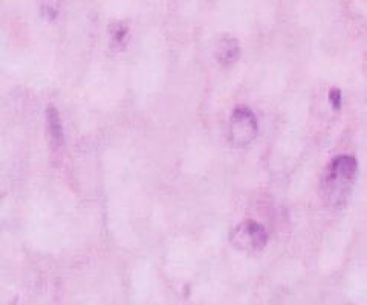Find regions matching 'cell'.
Instances as JSON below:
<instances>
[{"mask_svg":"<svg viewBox=\"0 0 367 305\" xmlns=\"http://www.w3.org/2000/svg\"><path fill=\"white\" fill-rule=\"evenodd\" d=\"M230 243L234 249L245 254L260 252L268 243L266 229L253 220L243 221L230 232Z\"/></svg>","mask_w":367,"mask_h":305,"instance_id":"obj_2","label":"cell"},{"mask_svg":"<svg viewBox=\"0 0 367 305\" xmlns=\"http://www.w3.org/2000/svg\"><path fill=\"white\" fill-rule=\"evenodd\" d=\"M127 32H129V29L124 23H113L110 26V34H112V40H113L115 44H119V46L124 44Z\"/></svg>","mask_w":367,"mask_h":305,"instance_id":"obj_6","label":"cell"},{"mask_svg":"<svg viewBox=\"0 0 367 305\" xmlns=\"http://www.w3.org/2000/svg\"><path fill=\"white\" fill-rule=\"evenodd\" d=\"M259 133V122L248 107L234 108L230 119V142L234 147L250 145Z\"/></svg>","mask_w":367,"mask_h":305,"instance_id":"obj_3","label":"cell"},{"mask_svg":"<svg viewBox=\"0 0 367 305\" xmlns=\"http://www.w3.org/2000/svg\"><path fill=\"white\" fill-rule=\"evenodd\" d=\"M329 102H331L334 110H340L341 108V92L338 89H332L329 92Z\"/></svg>","mask_w":367,"mask_h":305,"instance_id":"obj_7","label":"cell"},{"mask_svg":"<svg viewBox=\"0 0 367 305\" xmlns=\"http://www.w3.org/2000/svg\"><path fill=\"white\" fill-rule=\"evenodd\" d=\"M46 124H47V131L55 145H60L64 139V131H63V124L60 119L58 112L54 107L46 108Z\"/></svg>","mask_w":367,"mask_h":305,"instance_id":"obj_5","label":"cell"},{"mask_svg":"<svg viewBox=\"0 0 367 305\" xmlns=\"http://www.w3.org/2000/svg\"><path fill=\"white\" fill-rule=\"evenodd\" d=\"M214 57L219 66L231 67L240 57V43L233 35H222L214 47Z\"/></svg>","mask_w":367,"mask_h":305,"instance_id":"obj_4","label":"cell"},{"mask_svg":"<svg viewBox=\"0 0 367 305\" xmlns=\"http://www.w3.org/2000/svg\"><path fill=\"white\" fill-rule=\"evenodd\" d=\"M357 173L358 162L354 156L341 154L329 163L323 177V189L331 205L340 206L346 202L357 179Z\"/></svg>","mask_w":367,"mask_h":305,"instance_id":"obj_1","label":"cell"}]
</instances>
